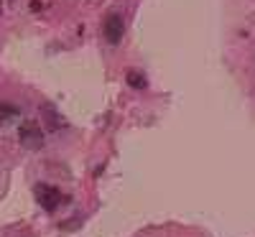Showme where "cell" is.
Returning a JSON list of instances; mask_svg holds the SVG:
<instances>
[{
	"mask_svg": "<svg viewBox=\"0 0 255 237\" xmlns=\"http://www.w3.org/2000/svg\"><path fill=\"white\" fill-rule=\"evenodd\" d=\"M36 197H38V204H44V209H56V204L61 202V194L56 191V189H51V186H38L36 189Z\"/></svg>",
	"mask_w": 255,
	"mask_h": 237,
	"instance_id": "7a4b0ae2",
	"label": "cell"
},
{
	"mask_svg": "<svg viewBox=\"0 0 255 237\" xmlns=\"http://www.w3.org/2000/svg\"><path fill=\"white\" fill-rule=\"evenodd\" d=\"M130 84H133V87H143V79L138 74H130Z\"/></svg>",
	"mask_w": 255,
	"mask_h": 237,
	"instance_id": "5b68a950",
	"label": "cell"
},
{
	"mask_svg": "<svg viewBox=\"0 0 255 237\" xmlns=\"http://www.w3.org/2000/svg\"><path fill=\"white\" fill-rule=\"evenodd\" d=\"M102 31H105V38H108L110 44H118V41L123 38V31H125V20H123V15H118V13L108 15V20H105Z\"/></svg>",
	"mask_w": 255,
	"mask_h": 237,
	"instance_id": "6da1fadb",
	"label": "cell"
},
{
	"mask_svg": "<svg viewBox=\"0 0 255 237\" xmlns=\"http://www.w3.org/2000/svg\"><path fill=\"white\" fill-rule=\"evenodd\" d=\"M41 130H38V125L36 122H26L23 127H20V140H28V138H33V135H38Z\"/></svg>",
	"mask_w": 255,
	"mask_h": 237,
	"instance_id": "277c9868",
	"label": "cell"
},
{
	"mask_svg": "<svg viewBox=\"0 0 255 237\" xmlns=\"http://www.w3.org/2000/svg\"><path fill=\"white\" fill-rule=\"evenodd\" d=\"M15 115H18V110H15L13 105H8V102H3V105H0V125H3V122H8V118H15Z\"/></svg>",
	"mask_w": 255,
	"mask_h": 237,
	"instance_id": "3957f363",
	"label": "cell"
}]
</instances>
